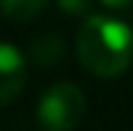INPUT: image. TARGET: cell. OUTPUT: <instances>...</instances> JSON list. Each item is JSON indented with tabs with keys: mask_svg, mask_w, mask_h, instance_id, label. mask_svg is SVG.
Returning a JSON list of instances; mask_svg holds the SVG:
<instances>
[{
	"mask_svg": "<svg viewBox=\"0 0 133 131\" xmlns=\"http://www.w3.org/2000/svg\"><path fill=\"white\" fill-rule=\"evenodd\" d=\"M106 8H114V11H122V8H130L133 0H101Z\"/></svg>",
	"mask_w": 133,
	"mask_h": 131,
	"instance_id": "7",
	"label": "cell"
},
{
	"mask_svg": "<svg viewBox=\"0 0 133 131\" xmlns=\"http://www.w3.org/2000/svg\"><path fill=\"white\" fill-rule=\"evenodd\" d=\"M60 11H65V14H90V5H92V0H57Z\"/></svg>",
	"mask_w": 133,
	"mask_h": 131,
	"instance_id": "6",
	"label": "cell"
},
{
	"mask_svg": "<svg viewBox=\"0 0 133 131\" xmlns=\"http://www.w3.org/2000/svg\"><path fill=\"white\" fill-rule=\"evenodd\" d=\"M49 5V0H0V11L14 22H30Z\"/></svg>",
	"mask_w": 133,
	"mask_h": 131,
	"instance_id": "5",
	"label": "cell"
},
{
	"mask_svg": "<svg viewBox=\"0 0 133 131\" xmlns=\"http://www.w3.org/2000/svg\"><path fill=\"white\" fill-rule=\"evenodd\" d=\"M63 38L60 35H41L30 44V60L41 68H52L63 60Z\"/></svg>",
	"mask_w": 133,
	"mask_h": 131,
	"instance_id": "4",
	"label": "cell"
},
{
	"mask_svg": "<svg viewBox=\"0 0 133 131\" xmlns=\"http://www.w3.org/2000/svg\"><path fill=\"white\" fill-rule=\"evenodd\" d=\"M76 55L92 76H119L133 60V30L122 19L90 14L76 33Z\"/></svg>",
	"mask_w": 133,
	"mask_h": 131,
	"instance_id": "1",
	"label": "cell"
},
{
	"mask_svg": "<svg viewBox=\"0 0 133 131\" xmlns=\"http://www.w3.org/2000/svg\"><path fill=\"white\" fill-rule=\"evenodd\" d=\"M27 82V57L14 44L0 41V106L11 104Z\"/></svg>",
	"mask_w": 133,
	"mask_h": 131,
	"instance_id": "3",
	"label": "cell"
},
{
	"mask_svg": "<svg viewBox=\"0 0 133 131\" xmlns=\"http://www.w3.org/2000/svg\"><path fill=\"white\" fill-rule=\"evenodd\" d=\"M87 98L74 82H57L38 98V126L44 131H74L84 120Z\"/></svg>",
	"mask_w": 133,
	"mask_h": 131,
	"instance_id": "2",
	"label": "cell"
}]
</instances>
